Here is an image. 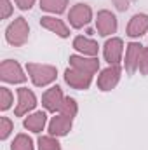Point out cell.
Listing matches in <instances>:
<instances>
[{
    "label": "cell",
    "mask_w": 148,
    "mask_h": 150,
    "mask_svg": "<svg viewBox=\"0 0 148 150\" xmlns=\"http://www.w3.org/2000/svg\"><path fill=\"white\" fill-rule=\"evenodd\" d=\"M26 72L30 75L33 86L37 87H45L49 84H52L58 77V70L52 65H40V63H28L26 65Z\"/></svg>",
    "instance_id": "1"
},
{
    "label": "cell",
    "mask_w": 148,
    "mask_h": 150,
    "mask_svg": "<svg viewBox=\"0 0 148 150\" xmlns=\"http://www.w3.org/2000/svg\"><path fill=\"white\" fill-rule=\"evenodd\" d=\"M30 37V26H28V21L25 18H16L7 28H5V40L14 45V47H21L28 42Z\"/></svg>",
    "instance_id": "2"
},
{
    "label": "cell",
    "mask_w": 148,
    "mask_h": 150,
    "mask_svg": "<svg viewBox=\"0 0 148 150\" xmlns=\"http://www.w3.org/2000/svg\"><path fill=\"white\" fill-rule=\"evenodd\" d=\"M0 79L7 84H23L26 82V75L23 72L21 65L14 59H4L0 65Z\"/></svg>",
    "instance_id": "3"
},
{
    "label": "cell",
    "mask_w": 148,
    "mask_h": 150,
    "mask_svg": "<svg viewBox=\"0 0 148 150\" xmlns=\"http://www.w3.org/2000/svg\"><path fill=\"white\" fill-rule=\"evenodd\" d=\"M122 54H124V40L122 38L111 37L105 42V45H103V56H105V61L110 67H120Z\"/></svg>",
    "instance_id": "4"
},
{
    "label": "cell",
    "mask_w": 148,
    "mask_h": 150,
    "mask_svg": "<svg viewBox=\"0 0 148 150\" xmlns=\"http://www.w3.org/2000/svg\"><path fill=\"white\" fill-rule=\"evenodd\" d=\"M68 19H70V26L75 30H80L84 26H87L92 19V9L87 4H75L68 12Z\"/></svg>",
    "instance_id": "5"
},
{
    "label": "cell",
    "mask_w": 148,
    "mask_h": 150,
    "mask_svg": "<svg viewBox=\"0 0 148 150\" xmlns=\"http://www.w3.org/2000/svg\"><path fill=\"white\" fill-rule=\"evenodd\" d=\"M37 107V96L32 89L28 87H19L18 89V105L14 108V115L16 117H23L28 112H32Z\"/></svg>",
    "instance_id": "6"
},
{
    "label": "cell",
    "mask_w": 148,
    "mask_h": 150,
    "mask_svg": "<svg viewBox=\"0 0 148 150\" xmlns=\"http://www.w3.org/2000/svg\"><path fill=\"white\" fill-rule=\"evenodd\" d=\"M117 26L118 25H117V18H115L113 12L106 11V9L98 12V16H96V30H98V33L101 37L113 35L117 32Z\"/></svg>",
    "instance_id": "7"
},
{
    "label": "cell",
    "mask_w": 148,
    "mask_h": 150,
    "mask_svg": "<svg viewBox=\"0 0 148 150\" xmlns=\"http://www.w3.org/2000/svg\"><path fill=\"white\" fill-rule=\"evenodd\" d=\"M65 82L73 87V89H78V91H85L91 87L92 84V75L84 74L77 68H66L65 70Z\"/></svg>",
    "instance_id": "8"
},
{
    "label": "cell",
    "mask_w": 148,
    "mask_h": 150,
    "mask_svg": "<svg viewBox=\"0 0 148 150\" xmlns=\"http://www.w3.org/2000/svg\"><path fill=\"white\" fill-rule=\"evenodd\" d=\"M120 75H122V70L120 67H108L105 70H101L99 75H98V87L99 91H111L117 87L118 80H120Z\"/></svg>",
    "instance_id": "9"
},
{
    "label": "cell",
    "mask_w": 148,
    "mask_h": 150,
    "mask_svg": "<svg viewBox=\"0 0 148 150\" xmlns=\"http://www.w3.org/2000/svg\"><path fill=\"white\" fill-rule=\"evenodd\" d=\"M63 101H65V96H63V91L59 86H52L42 96V105L47 112H59Z\"/></svg>",
    "instance_id": "10"
},
{
    "label": "cell",
    "mask_w": 148,
    "mask_h": 150,
    "mask_svg": "<svg viewBox=\"0 0 148 150\" xmlns=\"http://www.w3.org/2000/svg\"><path fill=\"white\" fill-rule=\"evenodd\" d=\"M70 67L84 72V74L94 75L99 70V61H98V58L82 56V54H72L70 56Z\"/></svg>",
    "instance_id": "11"
},
{
    "label": "cell",
    "mask_w": 148,
    "mask_h": 150,
    "mask_svg": "<svg viewBox=\"0 0 148 150\" xmlns=\"http://www.w3.org/2000/svg\"><path fill=\"white\" fill-rule=\"evenodd\" d=\"M72 124H73V117L59 113V115L51 119V122H49V134L56 136V138L66 136L70 133V129H72Z\"/></svg>",
    "instance_id": "12"
},
{
    "label": "cell",
    "mask_w": 148,
    "mask_h": 150,
    "mask_svg": "<svg viewBox=\"0 0 148 150\" xmlns=\"http://www.w3.org/2000/svg\"><path fill=\"white\" fill-rule=\"evenodd\" d=\"M143 45L140 42H131L125 49V70L127 74L132 75L138 67H140V58H141V52H143Z\"/></svg>",
    "instance_id": "13"
},
{
    "label": "cell",
    "mask_w": 148,
    "mask_h": 150,
    "mask_svg": "<svg viewBox=\"0 0 148 150\" xmlns=\"http://www.w3.org/2000/svg\"><path fill=\"white\" fill-rule=\"evenodd\" d=\"M127 37L129 38H138L143 37L148 32V14H134L131 19H129V25H127Z\"/></svg>",
    "instance_id": "14"
},
{
    "label": "cell",
    "mask_w": 148,
    "mask_h": 150,
    "mask_svg": "<svg viewBox=\"0 0 148 150\" xmlns=\"http://www.w3.org/2000/svg\"><path fill=\"white\" fill-rule=\"evenodd\" d=\"M40 25H42L45 30L56 33L58 37H61V38L70 37V28L66 26V23H65L63 19H58V18H54V16H44V18L40 19Z\"/></svg>",
    "instance_id": "15"
},
{
    "label": "cell",
    "mask_w": 148,
    "mask_h": 150,
    "mask_svg": "<svg viewBox=\"0 0 148 150\" xmlns=\"http://www.w3.org/2000/svg\"><path fill=\"white\" fill-rule=\"evenodd\" d=\"M73 49L78 51L82 56H91V58H96L98 56V51H99V45L96 40L92 38H87V37H78L73 38Z\"/></svg>",
    "instance_id": "16"
},
{
    "label": "cell",
    "mask_w": 148,
    "mask_h": 150,
    "mask_svg": "<svg viewBox=\"0 0 148 150\" xmlns=\"http://www.w3.org/2000/svg\"><path fill=\"white\" fill-rule=\"evenodd\" d=\"M45 124H47V113L45 112H35V113H32V115H28V117L23 120L25 129H28V131H32V133H40V131H44Z\"/></svg>",
    "instance_id": "17"
},
{
    "label": "cell",
    "mask_w": 148,
    "mask_h": 150,
    "mask_svg": "<svg viewBox=\"0 0 148 150\" xmlns=\"http://www.w3.org/2000/svg\"><path fill=\"white\" fill-rule=\"evenodd\" d=\"M68 0H40V9L51 14H63L66 11Z\"/></svg>",
    "instance_id": "18"
},
{
    "label": "cell",
    "mask_w": 148,
    "mask_h": 150,
    "mask_svg": "<svg viewBox=\"0 0 148 150\" xmlns=\"http://www.w3.org/2000/svg\"><path fill=\"white\" fill-rule=\"evenodd\" d=\"M33 140L28 136V134H25V133H19L16 138H14V142L11 143V150H33Z\"/></svg>",
    "instance_id": "19"
},
{
    "label": "cell",
    "mask_w": 148,
    "mask_h": 150,
    "mask_svg": "<svg viewBox=\"0 0 148 150\" xmlns=\"http://www.w3.org/2000/svg\"><path fill=\"white\" fill-rule=\"evenodd\" d=\"M38 150H61V143L56 136H40L38 138Z\"/></svg>",
    "instance_id": "20"
},
{
    "label": "cell",
    "mask_w": 148,
    "mask_h": 150,
    "mask_svg": "<svg viewBox=\"0 0 148 150\" xmlns=\"http://www.w3.org/2000/svg\"><path fill=\"white\" fill-rule=\"evenodd\" d=\"M12 101H14V96H12L11 89L0 87V110L2 112H7L12 107Z\"/></svg>",
    "instance_id": "21"
},
{
    "label": "cell",
    "mask_w": 148,
    "mask_h": 150,
    "mask_svg": "<svg viewBox=\"0 0 148 150\" xmlns=\"http://www.w3.org/2000/svg\"><path fill=\"white\" fill-rule=\"evenodd\" d=\"M78 112V105H77V101H75L73 98H65V101H63V105H61V110L59 113H63V115H68V117H75Z\"/></svg>",
    "instance_id": "22"
},
{
    "label": "cell",
    "mask_w": 148,
    "mask_h": 150,
    "mask_svg": "<svg viewBox=\"0 0 148 150\" xmlns=\"http://www.w3.org/2000/svg\"><path fill=\"white\" fill-rule=\"evenodd\" d=\"M14 131V124L9 117H0V140H7Z\"/></svg>",
    "instance_id": "23"
},
{
    "label": "cell",
    "mask_w": 148,
    "mask_h": 150,
    "mask_svg": "<svg viewBox=\"0 0 148 150\" xmlns=\"http://www.w3.org/2000/svg\"><path fill=\"white\" fill-rule=\"evenodd\" d=\"M138 70H140V74H141V75H148V47H145V49H143V52H141Z\"/></svg>",
    "instance_id": "24"
},
{
    "label": "cell",
    "mask_w": 148,
    "mask_h": 150,
    "mask_svg": "<svg viewBox=\"0 0 148 150\" xmlns=\"http://www.w3.org/2000/svg\"><path fill=\"white\" fill-rule=\"evenodd\" d=\"M0 18L2 19H7L11 14H12V4L11 0H0Z\"/></svg>",
    "instance_id": "25"
},
{
    "label": "cell",
    "mask_w": 148,
    "mask_h": 150,
    "mask_svg": "<svg viewBox=\"0 0 148 150\" xmlns=\"http://www.w3.org/2000/svg\"><path fill=\"white\" fill-rule=\"evenodd\" d=\"M14 2L21 11H30L33 7V4H35V0H14Z\"/></svg>",
    "instance_id": "26"
}]
</instances>
